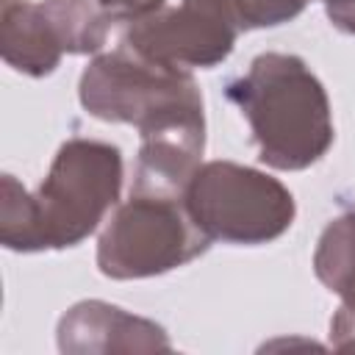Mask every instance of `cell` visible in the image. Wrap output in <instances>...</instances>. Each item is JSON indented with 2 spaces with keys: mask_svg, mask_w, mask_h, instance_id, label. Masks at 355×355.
Segmentation results:
<instances>
[{
  "mask_svg": "<svg viewBox=\"0 0 355 355\" xmlns=\"http://www.w3.org/2000/svg\"><path fill=\"white\" fill-rule=\"evenodd\" d=\"M122 153L97 139H67L31 194L14 175L0 183V244L14 252L67 250L89 239L122 191Z\"/></svg>",
  "mask_w": 355,
  "mask_h": 355,
  "instance_id": "obj_1",
  "label": "cell"
},
{
  "mask_svg": "<svg viewBox=\"0 0 355 355\" xmlns=\"http://www.w3.org/2000/svg\"><path fill=\"white\" fill-rule=\"evenodd\" d=\"M227 100L250 122L258 158L280 172H300L333 147V114L322 80L291 53H261L230 80Z\"/></svg>",
  "mask_w": 355,
  "mask_h": 355,
  "instance_id": "obj_2",
  "label": "cell"
},
{
  "mask_svg": "<svg viewBox=\"0 0 355 355\" xmlns=\"http://www.w3.org/2000/svg\"><path fill=\"white\" fill-rule=\"evenodd\" d=\"M78 97L94 119L136 125L139 133L175 119L205 116L202 92L189 69L147 61L125 44L89 61Z\"/></svg>",
  "mask_w": 355,
  "mask_h": 355,
  "instance_id": "obj_3",
  "label": "cell"
},
{
  "mask_svg": "<svg viewBox=\"0 0 355 355\" xmlns=\"http://www.w3.org/2000/svg\"><path fill=\"white\" fill-rule=\"evenodd\" d=\"M183 202L211 241L247 247L280 239L297 216L294 194L277 178L236 161L200 164Z\"/></svg>",
  "mask_w": 355,
  "mask_h": 355,
  "instance_id": "obj_4",
  "label": "cell"
},
{
  "mask_svg": "<svg viewBox=\"0 0 355 355\" xmlns=\"http://www.w3.org/2000/svg\"><path fill=\"white\" fill-rule=\"evenodd\" d=\"M211 239L191 219L183 197L130 191L97 239V269L111 280L172 272L200 258Z\"/></svg>",
  "mask_w": 355,
  "mask_h": 355,
  "instance_id": "obj_5",
  "label": "cell"
},
{
  "mask_svg": "<svg viewBox=\"0 0 355 355\" xmlns=\"http://www.w3.org/2000/svg\"><path fill=\"white\" fill-rule=\"evenodd\" d=\"M239 33L227 0H180L130 22L122 44L172 69H211L233 53Z\"/></svg>",
  "mask_w": 355,
  "mask_h": 355,
  "instance_id": "obj_6",
  "label": "cell"
},
{
  "mask_svg": "<svg viewBox=\"0 0 355 355\" xmlns=\"http://www.w3.org/2000/svg\"><path fill=\"white\" fill-rule=\"evenodd\" d=\"M61 352H169L172 341L153 319L103 300L75 302L58 319Z\"/></svg>",
  "mask_w": 355,
  "mask_h": 355,
  "instance_id": "obj_7",
  "label": "cell"
},
{
  "mask_svg": "<svg viewBox=\"0 0 355 355\" xmlns=\"http://www.w3.org/2000/svg\"><path fill=\"white\" fill-rule=\"evenodd\" d=\"M139 136L141 144L130 191L183 197L205 150V116L175 119Z\"/></svg>",
  "mask_w": 355,
  "mask_h": 355,
  "instance_id": "obj_8",
  "label": "cell"
},
{
  "mask_svg": "<svg viewBox=\"0 0 355 355\" xmlns=\"http://www.w3.org/2000/svg\"><path fill=\"white\" fill-rule=\"evenodd\" d=\"M0 53L11 69L31 78H44L61 64L67 50L42 0H6L0 19Z\"/></svg>",
  "mask_w": 355,
  "mask_h": 355,
  "instance_id": "obj_9",
  "label": "cell"
},
{
  "mask_svg": "<svg viewBox=\"0 0 355 355\" xmlns=\"http://www.w3.org/2000/svg\"><path fill=\"white\" fill-rule=\"evenodd\" d=\"M313 272L341 297V305L355 308V208L338 214L322 230L313 252Z\"/></svg>",
  "mask_w": 355,
  "mask_h": 355,
  "instance_id": "obj_10",
  "label": "cell"
},
{
  "mask_svg": "<svg viewBox=\"0 0 355 355\" xmlns=\"http://www.w3.org/2000/svg\"><path fill=\"white\" fill-rule=\"evenodd\" d=\"M42 6L61 36L67 55H92L105 47L114 22L97 0H42Z\"/></svg>",
  "mask_w": 355,
  "mask_h": 355,
  "instance_id": "obj_11",
  "label": "cell"
},
{
  "mask_svg": "<svg viewBox=\"0 0 355 355\" xmlns=\"http://www.w3.org/2000/svg\"><path fill=\"white\" fill-rule=\"evenodd\" d=\"M241 31L250 28H275L291 22L305 11L311 0H227Z\"/></svg>",
  "mask_w": 355,
  "mask_h": 355,
  "instance_id": "obj_12",
  "label": "cell"
},
{
  "mask_svg": "<svg viewBox=\"0 0 355 355\" xmlns=\"http://www.w3.org/2000/svg\"><path fill=\"white\" fill-rule=\"evenodd\" d=\"M97 3L111 17L114 25L116 22H128L130 25V22H136V19H141V17H147V14H153V11L166 6V0H97Z\"/></svg>",
  "mask_w": 355,
  "mask_h": 355,
  "instance_id": "obj_13",
  "label": "cell"
},
{
  "mask_svg": "<svg viewBox=\"0 0 355 355\" xmlns=\"http://www.w3.org/2000/svg\"><path fill=\"white\" fill-rule=\"evenodd\" d=\"M330 344L336 349H355V308L338 305V311L330 319Z\"/></svg>",
  "mask_w": 355,
  "mask_h": 355,
  "instance_id": "obj_14",
  "label": "cell"
},
{
  "mask_svg": "<svg viewBox=\"0 0 355 355\" xmlns=\"http://www.w3.org/2000/svg\"><path fill=\"white\" fill-rule=\"evenodd\" d=\"M324 11L338 31L355 36V0H324Z\"/></svg>",
  "mask_w": 355,
  "mask_h": 355,
  "instance_id": "obj_15",
  "label": "cell"
}]
</instances>
